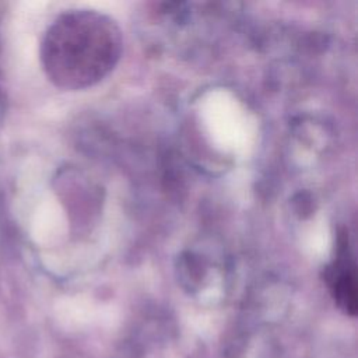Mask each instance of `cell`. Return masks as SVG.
Returning <instances> with one entry per match:
<instances>
[{"label":"cell","mask_w":358,"mask_h":358,"mask_svg":"<svg viewBox=\"0 0 358 358\" xmlns=\"http://www.w3.org/2000/svg\"><path fill=\"white\" fill-rule=\"evenodd\" d=\"M122 50L123 36L117 22L94 10H80L69 17L56 46L63 77L76 88L103 80L116 67Z\"/></svg>","instance_id":"cell-1"},{"label":"cell","mask_w":358,"mask_h":358,"mask_svg":"<svg viewBox=\"0 0 358 358\" xmlns=\"http://www.w3.org/2000/svg\"><path fill=\"white\" fill-rule=\"evenodd\" d=\"M323 277L338 308L347 315L355 316L358 308L357 264L345 229H341L337 235L334 256L326 266Z\"/></svg>","instance_id":"cell-2"}]
</instances>
